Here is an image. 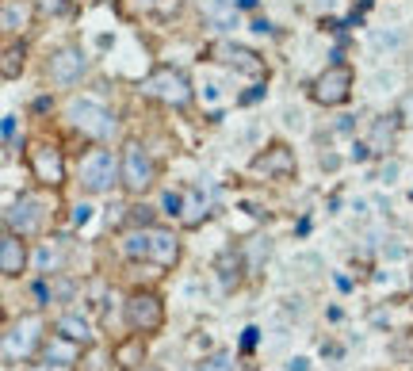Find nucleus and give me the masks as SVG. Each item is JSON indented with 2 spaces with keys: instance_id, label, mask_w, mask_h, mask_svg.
Instances as JSON below:
<instances>
[{
  "instance_id": "a211bd4d",
  "label": "nucleus",
  "mask_w": 413,
  "mask_h": 371,
  "mask_svg": "<svg viewBox=\"0 0 413 371\" xmlns=\"http://www.w3.org/2000/svg\"><path fill=\"white\" fill-rule=\"evenodd\" d=\"M20 69H23V46H8L4 62H0V73L12 81V77H20Z\"/></svg>"
},
{
  "instance_id": "a878e982",
  "label": "nucleus",
  "mask_w": 413,
  "mask_h": 371,
  "mask_svg": "<svg viewBox=\"0 0 413 371\" xmlns=\"http://www.w3.org/2000/svg\"><path fill=\"white\" fill-rule=\"evenodd\" d=\"M394 176H398V161H390V165H383V180L394 184Z\"/></svg>"
},
{
  "instance_id": "c756f323",
  "label": "nucleus",
  "mask_w": 413,
  "mask_h": 371,
  "mask_svg": "<svg viewBox=\"0 0 413 371\" xmlns=\"http://www.w3.org/2000/svg\"><path fill=\"white\" fill-rule=\"evenodd\" d=\"M287 367H291V371H306V360H291Z\"/></svg>"
},
{
  "instance_id": "f3484780",
  "label": "nucleus",
  "mask_w": 413,
  "mask_h": 371,
  "mask_svg": "<svg viewBox=\"0 0 413 371\" xmlns=\"http://www.w3.org/2000/svg\"><path fill=\"white\" fill-rule=\"evenodd\" d=\"M58 333L69 341H77V345H88L92 333H88V321L77 318V314H65V318H58Z\"/></svg>"
},
{
  "instance_id": "5701e85b",
  "label": "nucleus",
  "mask_w": 413,
  "mask_h": 371,
  "mask_svg": "<svg viewBox=\"0 0 413 371\" xmlns=\"http://www.w3.org/2000/svg\"><path fill=\"white\" fill-rule=\"evenodd\" d=\"M203 215H206V211H203V203H199V199H187V211H184L180 218H184L187 226H195V222H199Z\"/></svg>"
},
{
  "instance_id": "dca6fc26",
  "label": "nucleus",
  "mask_w": 413,
  "mask_h": 371,
  "mask_svg": "<svg viewBox=\"0 0 413 371\" xmlns=\"http://www.w3.org/2000/svg\"><path fill=\"white\" fill-rule=\"evenodd\" d=\"M81 348L84 345H77V341H69V337H62V333H58V337L46 345V360H54L58 367H69V364H77Z\"/></svg>"
},
{
  "instance_id": "6ab92c4d",
  "label": "nucleus",
  "mask_w": 413,
  "mask_h": 371,
  "mask_svg": "<svg viewBox=\"0 0 413 371\" xmlns=\"http://www.w3.org/2000/svg\"><path fill=\"white\" fill-rule=\"evenodd\" d=\"M390 142H394V119H379L375 122V130H371V149H379L383 154Z\"/></svg>"
},
{
  "instance_id": "c85d7f7f",
  "label": "nucleus",
  "mask_w": 413,
  "mask_h": 371,
  "mask_svg": "<svg viewBox=\"0 0 413 371\" xmlns=\"http://www.w3.org/2000/svg\"><path fill=\"white\" fill-rule=\"evenodd\" d=\"M257 333H260V329H245V341H241V345L252 348V345H257Z\"/></svg>"
},
{
  "instance_id": "1a4fd4ad",
  "label": "nucleus",
  "mask_w": 413,
  "mask_h": 371,
  "mask_svg": "<svg viewBox=\"0 0 413 371\" xmlns=\"http://www.w3.org/2000/svg\"><path fill=\"white\" fill-rule=\"evenodd\" d=\"M31 173H35V180L39 184H46V188H58L62 180H65V161H62V154L54 146H35L31 149Z\"/></svg>"
},
{
  "instance_id": "f257e3e1",
  "label": "nucleus",
  "mask_w": 413,
  "mask_h": 371,
  "mask_svg": "<svg viewBox=\"0 0 413 371\" xmlns=\"http://www.w3.org/2000/svg\"><path fill=\"white\" fill-rule=\"evenodd\" d=\"M123 180V165L107 154V149H88L81 157V184L84 192L100 195V192H111V184Z\"/></svg>"
},
{
  "instance_id": "7ed1b4c3",
  "label": "nucleus",
  "mask_w": 413,
  "mask_h": 371,
  "mask_svg": "<svg viewBox=\"0 0 413 371\" xmlns=\"http://www.w3.org/2000/svg\"><path fill=\"white\" fill-rule=\"evenodd\" d=\"M42 345V318H35V314H27V318L12 321L4 333V360L12 364V360H31L35 352Z\"/></svg>"
},
{
  "instance_id": "4be33fe9",
  "label": "nucleus",
  "mask_w": 413,
  "mask_h": 371,
  "mask_svg": "<svg viewBox=\"0 0 413 371\" xmlns=\"http://www.w3.org/2000/svg\"><path fill=\"white\" fill-rule=\"evenodd\" d=\"M127 253L134 256V261H138V256H146V261H149V234H130L127 237Z\"/></svg>"
},
{
  "instance_id": "0eeeda50",
  "label": "nucleus",
  "mask_w": 413,
  "mask_h": 371,
  "mask_svg": "<svg viewBox=\"0 0 413 371\" xmlns=\"http://www.w3.org/2000/svg\"><path fill=\"white\" fill-rule=\"evenodd\" d=\"M46 215H50V203H46L42 195H20V203L8 211V230H16L20 237L27 234H39Z\"/></svg>"
},
{
  "instance_id": "f03ea898",
  "label": "nucleus",
  "mask_w": 413,
  "mask_h": 371,
  "mask_svg": "<svg viewBox=\"0 0 413 371\" xmlns=\"http://www.w3.org/2000/svg\"><path fill=\"white\" fill-rule=\"evenodd\" d=\"M142 92L146 96H153V100H161V103H168V108H187V103H192V84H187V77L184 73H176V69H168V65L149 73Z\"/></svg>"
},
{
  "instance_id": "bb28decb",
  "label": "nucleus",
  "mask_w": 413,
  "mask_h": 371,
  "mask_svg": "<svg viewBox=\"0 0 413 371\" xmlns=\"http://www.w3.org/2000/svg\"><path fill=\"white\" fill-rule=\"evenodd\" d=\"M88 215H92V207H77V211H73V222L84 226V222H88Z\"/></svg>"
},
{
  "instance_id": "9b49d317",
  "label": "nucleus",
  "mask_w": 413,
  "mask_h": 371,
  "mask_svg": "<svg viewBox=\"0 0 413 371\" xmlns=\"http://www.w3.org/2000/svg\"><path fill=\"white\" fill-rule=\"evenodd\" d=\"M211 58L214 62H226V65H233V69L249 73V77H260V73H264V62H260L257 54L245 50V46H233V42H214L211 46Z\"/></svg>"
},
{
  "instance_id": "aec40b11",
  "label": "nucleus",
  "mask_w": 413,
  "mask_h": 371,
  "mask_svg": "<svg viewBox=\"0 0 413 371\" xmlns=\"http://www.w3.org/2000/svg\"><path fill=\"white\" fill-rule=\"evenodd\" d=\"M27 23V8H20L16 0H8L4 4V31H20Z\"/></svg>"
},
{
  "instance_id": "f8f14e48",
  "label": "nucleus",
  "mask_w": 413,
  "mask_h": 371,
  "mask_svg": "<svg viewBox=\"0 0 413 371\" xmlns=\"http://www.w3.org/2000/svg\"><path fill=\"white\" fill-rule=\"evenodd\" d=\"M81 73H84V54L77 46H65V50H58L50 58V81L54 84H73Z\"/></svg>"
},
{
  "instance_id": "2eb2a0df",
  "label": "nucleus",
  "mask_w": 413,
  "mask_h": 371,
  "mask_svg": "<svg viewBox=\"0 0 413 371\" xmlns=\"http://www.w3.org/2000/svg\"><path fill=\"white\" fill-rule=\"evenodd\" d=\"M142 360H146V341H142V333H138V337H127V341H119V345H115V364L123 367V371L142 367Z\"/></svg>"
},
{
  "instance_id": "b1692460",
  "label": "nucleus",
  "mask_w": 413,
  "mask_h": 371,
  "mask_svg": "<svg viewBox=\"0 0 413 371\" xmlns=\"http://www.w3.org/2000/svg\"><path fill=\"white\" fill-rule=\"evenodd\" d=\"M130 222L134 226H153V211H149V207H134V211H130Z\"/></svg>"
},
{
  "instance_id": "412c9836",
  "label": "nucleus",
  "mask_w": 413,
  "mask_h": 371,
  "mask_svg": "<svg viewBox=\"0 0 413 371\" xmlns=\"http://www.w3.org/2000/svg\"><path fill=\"white\" fill-rule=\"evenodd\" d=\"M199 371H233V356L230 352H211L206 360H199Z\"/></svg>"
},
{
  "instance_id": "cd10ccee",
  "label": "nucleus",
  "mask_w": 413,
  "mask_h": 371,
  "mask_svg": "<svg viewBox=\"0 0 413 371\" xmlns=\"http://www.w3.org/2000/svg\"><path fill=\"white\" fill-rule=\"evenodd\" d=\"M12 135H16V119H12V115H4V138L12 142Z\"/></svg>"
},
{
  "instance_id": "39448f33",
  "label": "nucleus",
  "mask_w": 413,
  "mask_h": 371,
  "mask_svg": "<svg viewBox=\"0 0 413 371\" xmlns=\"http://www.w3.org/2000/svg\"><path fill=\"white\" fill-rule=\"evenodd\" d=\"M310 96L322 103V108H337V103H344L352 96V69L349 65H330V69L314 81Z\"/></svg>"
},
{
  "instance_id": "4468645a",
  "label": "nucleus",
  "mask_w": 413,
  "mask_h": 371,
  "mask_svg": "<svg viewBox=\"0 0 413 371\" xmlns=\"http://www.w3.org/2000/svg\"><path fill=\"white\" fill-rule=\"evenodd\" d=\"M149 261L161 264V268H173L176 256H180V245H176V237L168 230H157V226H149Z\"/></svg>"
},
{
  "instance_id": "423d86ee",
  "label": "nucleus",
  "mask_w": 413,
  "mask_h": 371,
  "mask_svg": "<svg viewBox=\"0 0 413 371\" xmlns=\"http://www.w3.org/2000/svg\"><path fill=\"white\" fill-rule=\"evenodd\" d=\"M153 184V161L138 142H127L123 146V188L130 195H142L146 188Z\"/></svg>"
},
{
  "instance_id": "9d476101",
  "label": "nucleus",
  "mask_w": 413,
  "mask_h": 371,
  "mask_svg": "<svg viewBox=\"0 0 413 371\" xmlns=\"http://www.w3.org/2000/svg\"><path fill=\"white\" fill-rule=\"evenodd\" d=\"M252 173L264 176V180H287L295 173V157H291L287 146H268L264 154L252 161Z\"/></svg>"
},
{
  "instance_id": "ddd939ff",
  "label": "nucleus",
  "mask_w": 413,
  "mask_h": 371,
  "mask_svg": "<svg viewBox=\"0 0 413 371\" xmlns=\"http://www.w3.org/2000/svg\"><path fill=\"white\" fill-rule=\"evenodd\" d=\"M27 264V249L20 241V234L16 230H4V237H0V272L12 280V275H20Z\"/></svg>"
},
{
  "instance_id": "393cba45",
  "label": "nucleus",
  "mask_w": 413,
  "mask_h": 371,
  "mask_svg": "<svg viewBox=\"0 0 413 371\" xmlns=\"http://www.w3.org/2000/svg\"><path fill=\"white\" fill-rule=\"evenodd\" d=\"M165 211H168V215H180V211H184V199L168 192V195H165Z\"/></svg>"
},
{
  "instance_id": "6e6552de",
  "label": "nucleus",
  "mask_w": 413,
  "mask_h": 371,
  "mask_svg": "<svg viewBox=\"0 0 413 371\" xmlns=\"http://www.w3.org/2000/svg\"><path fill=\"white\" fill-rule=\"evenodd\" d=\"M69 119L77 122L88 138H107L111 130H115V119H111L96 100H73L69 103Z\"/></svg>"
},
{
  "instance_id": "20e7f679",
  "label": "nucleus",
  "mask_w": 413,
  "mask_h": 371,
  "mask_svg": "<svg viewBox=\"0 0 413 371\" xmlns=\"http://www.w3.org/2000/svg\"><path fill=\"white\" fill-rule=\"evenodd\" d=\"M127 326L134 333H157L165 326V302L153 291H134L127 299Z\"/></svg>"
}]
</instances>
